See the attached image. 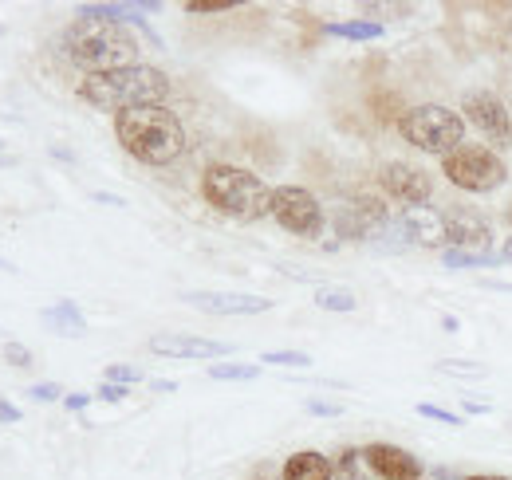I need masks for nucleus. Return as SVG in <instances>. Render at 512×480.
<instances>
[{
    "instance_id": "nucleus-6",
    "label": "nucleus",
    "mask_w": 512,
    "mask_h": 480,
    "mask_svg": "<svg viewBox=\"0 0 512 480\" xmlns=\"http://www.w3.org/2000/svg\"><path fill=\"white\" fill-rule=\"evenodd\" d=\"M442 174L465 193H493L509 181V166L501 154L485 146H457L453 154L442 158Z\"/></svg>"
},
{
    "instance_id": "nucleus-42",
    "label": "nucleus",
    "mask_w": 512,
    "mask_h": 480,
    "mask_svg": "<svg viewBox=\"0 0 512 480\" xmlns=\"http://www.w3.org/2000/svg\"><path fill=\"white\" fill-rule=\"evenodd\" d=\"M0 272H16V264H8V260H0Z\"/></svg>"
},
{
    "instance_id": "nucleus-26",
    "label": "nucleus",
    "mask_w": 512,
    "mask_h": 480,
    "mask_svg": "<svg viewBox=\"0 0 512 480\" xmlns=\"http://www.w3.org/2000/svg\"><path fill=\"white\" fill-rule=\"evenodd\" d=\"M260 362L264 366H312V355H304V351H268Z\"/></svg>"
},
{
    "instance_id": "nucleus-2",
    "label": "nucleus",
    "mask_w": 512,
    "mask_h": 480,
    "mask_svg": "<svg viewBox=\"0 0 512 480\" xmlns=\"http://www.w3.org/2000/svg\"><path fill=\"white\" fill-rule=\"evenodd\" d=\"M115 134H119V146L142 166H170L186 150V126L166 107H142V111L115 115Z\"/></svg>"
},
{
    "instance_id": "nucleus-18",
    "label": "nucleus",
    "mask_w": 512,
    "mask_h": 480,
    "mask_svg": "<svg viewBox=\"0 0 512 480\" xmlns=\"http://www.w3.org/2000/svg\"><path fill=\"white\" fill-rule=\"evenodd\" d=\"M40 319H44V327H52V331L64 335V339H79V335L87 331L83 311H79L71 300H60V303H52V307H44Z\"/></svg>"
},
{
    "instance_id": "nucleus-11",
    "label": "nucleus",
    "mask_w": 512,
    "mask_h": 480,
    "mask_svg": "<svg viewBox=\"0 0 512 480\" xmlns=\"http://www.w3.org/2000/svg\"><path fill=\"white\" fill-rule=\"evenodd\" d=\"M182 303H190L205 315H264L272 311L268 296H249V292H213V288H197L182 292Z\"/></svg>"
},
{
    "instance_id": "nucleus-17",
    "label": "nucleus",
    "mask_w": 512,
    "mask_h": 480,
    "mask_svg": "<svg viewBox=\"0 0 512 480\" xmlns=\"http://www.w3.org/2000/svg\"><path fill=\"white\" fill-rule=\"evenodd\" d=\"M280 477L284 480H335V465H331L323 453H316V449H300V453H292V457L284 461Z\"/></svg>"
},
{
    "instance_id": "nucleus-47",
    "label": "nucleus",
    "mask_w": 512,
    "mask_h": 480,
    "mask_svg": "<svg viewBox=\"0 0 512 480\" xmlns=\"http://www.w3.org/2000/svg\"><path fill=\"white\" fill-rule=\"evenodd\" d=\"M418 480H426V477H418Z\"/></svg>"
},
{
    "instance_id": "nucleus-4",
    "label": "nucleus",
    "mask_w": 512,
    "mask_h": 480,
    "mask_svg": "<svg viewBox=\"0 0 512 480\" xmlns=\"http://www.w3.org/2000/svg\"><path fill=\"white\" fill-rule=\"evenodd\" d=\"M201 197L229 221H260L272 213V189L256 178L253 170H241V166H209L201 174Z\"/></svg>"
},
{
    "instance_id": "nucleus-16",
    "label": "nucleus",
    "mask_w": 512,
    "mask_h": 480,
    "mask_svg": "<svg viewBox=\"0 0 512 480\" xmlns=\"http://www.w3.org/2000/svg\"><path fill=\"white\" fill-rule=\"evenodd\" d=\"M158 0H142V4H79L75 16L79 20H107V24H146V12H158Z\"/></svg>"
},
{
    "instance_id": "nucleus-20",
    "label": "nucleus",
    "mask_w": 512,
    "mask_h": 480,
    "mask_svg": "<svg viewBox=\"0 0 512 480\" xmlns=\"http://www.w3.org/2000/svg\"><path fill=\"white\" fill-rule=\"evenodd\" d=\"M446 268H497V264H509L501 252H461V248H446L442 256Z\"/></svg>"
},
{
    "instance_id": "nucleus-41",
    "label": "nucleus",
    "mask_w": 512,
    "mask_h": 480,
    "mask_svg": "<svg viewBox=\"0 0 512 480\" xmlns=\"http://www.w3.org/2000/svg\"><path fill=\"white\" fill-rule=\"evenodd\" d=\"M505 48L512 52V20H509V28H505Z\"/></svg>"
},
{
    "instance_id": "nucleus-34",
    "label": "nucleus",
    "mask_w": 512,
    "mask_h": 480,
    "mask_svg": "<svg viewBox=\"0 0 512 480\" xmlns=\"http://www.w3.org/2000/svg\"><path fill=\"white\" fill-rule=\"evenodd\" d=\"M12 421H20V410H16L12 402L0 398V425H12Z\"/></svg>"
},
{
    "instance_id": "nucleus-33",
    "label": "nucleus",
    "mask_w": 512,
    "mask_h": 480,
    "mask_svg": "<svg viewBox=\"0 0 512 480\" xmlns=\"http://www.w3.org/2000/svg\"><path fill=\"white\" fill-rule=\"evenodd\" d=\"M64 406L71 410V414H79V410H87V406H91V394H67Z\"/></svg>"
},
{
    "instance_id": "nucleus-38",
    "label": "nucleus",
    "mask_w": 512,
    "mask_h": 480,
    "mask_svg": "<svg viewBox=\"0 0 512 480\" xmlns=\"http://www.w3.org/2000/svg\"><path fill=\"white\" fill-rule=\"evenodd\" d=\"M465 480H509V477H501V473H477V477H465Z\"/></svg>"
},
{
    "instance_id": "nucleus-44",
    "label": "nucleus",
    "mask_w": 512,
    "mask_h": 480,
    "mask_svg": "<svg viewBox=\"0 0 512 480\" xmlns=\"http://www.w3.org/2000/svg\"><path fill=\"white\" fill-rule=\"evenodd\" d=\"M0 154H4V138H0Z\"/></svg>"
},
{
    "instance_id": "nucleus-1",
    "label": "nucleus",
    "mask_w": 512,
    "mask_h": 480,
    "mask_svg": "<svg viewBox=\"0 0 512 480\" xmlns=\"http://www.w3.org/2000/svg\"><path fill=\"white\" fill-rule=\"evenodd\" d=\"M79 99L99 107V111H115V115L162 107L170 99V75L150 67V63H130V67H115V71L83 75Z\"/></svg>"
},
{
    "instance_id": "nucleus-35",
    "label": "nucleus",
    "mask_w": 512,
    "mask_h": 480,
    "mask_svg": "<svg viewBox=\"0 0 512 480\" xmlns=\"http://www.w3.org/2000/svg\"><path fill=\"white\" fill-rule=\"evenodd\" d=\"M95 201H99V205H115V209H123V205H127V201H123V197H115V193H95Z\"/></svg>"
},
{
    "instance_id": "nucleus-12",
    "label": "nucleus",
    "mask_w": 512,
    "mask_h": 480,
    "mask_svg": "<svg viewBox=\"0 0 512 480\" xmlns=\"http://www.w3.org/2000/svg\"><path fill=\"white\" fill-rule=\"evenodd\" d=\"M446 233L449 244L461 248V252H493V221L477 209H449L446 213Z\"/></svg>"
},
{
    "instance_id": "nucleus-10",
    "label": "nucleus",
    "mask_w": 512,
    "mask_h": 480,
    "mask_svg": "<svg viewBox=\"0 0 512 480\" xmlns=\"http://www.w3.org/2000/svg\"><path fill=\"white\" fill-rule=\"evenodd\" d=\"M379 185L402 205H430L434 197V178L414 162H386L379 170Z\"/></svg>"
},
{
    "instance_id": "nucleus-29",
    "label": "nucleus",
    "mask_w": 512,
    "mask_h": 480,
    "mask_svg": "<svg viewBox=\"0 0 512 480\" xmlns=\"http://www.w3.org/2000/svg\"><path fill=\"white\" fill-rule=\"evenodd\" d=\"M237 4L233 0H190L186 4V12H193V16H201V12H233Z\"/></svg>"
},
{
    "instance_id": "nucleus-27",
    "label": "nucleus",
    "mask_w": 512,
    "mask_h": 480,
    "mask_svg": "<svg viewBox=\"0 0 512 480\" xmlns=\"http://www.w3.org/2000/svg\"><path fill=\"white\" fill-rule=\"evenodd\" d=\"M28 398H36V402H64V386L60 382H36V386H28Z\"/></svg>"
},
{
    "instance_id": "nucleus-7",
    "label": "nucleus",
    "mask_w": 512,
    "mask_h": 480,
    "mask_svg": "<svg viewBox=\"0 0 512 480\" xmlns=\"http://www.w3.org/2000/svg\"><path fill=\"white\" fill-rule=\"evenodd\" d=\"M272 217H276V225L284 233L304 240H316L323 233V225H327L323 205L316 201V193L304 189V185H276L272 189Z\"/></svg>"
},
{
    "instance_id": "nucleus-37",
    "label": "nucleus",
    "mask_w": 512,
    "mask_h": 480,
    "mask_svg": "<svg viewBox=\"0 0 512 480\" xmlns=\"http://www.w3.org/2000/svg\"><path fill=\"white\" fill-rule=\"evenodd\" d=\"M430 480H465V477H457L453 469H434V473H430Z\"/></svg>"
},
{
    "instance_id": "nucleus-24",
    "label": "nucleus",
    "mask_w": 512,
    "mask_h": 480,
    "mask_svg": "<svg viewBox=\"0 0 512 480\" xmlns=\"http://www.w3.org/2000/svg\"><path fill=\"white\" fill-rule=\"evenodd\" d=\"M438 370H442V374H453V378H485V374H489L481 362H461V359H442Z\"/></svg>"
},
{
    "instance_id": "nucleus-30",
    "label": "nucleus",
    "mask_w": 512,
    "mask_h": 480,
    "mask_svg": "<svg viewBox=\"0 0 512 480\" xmlns=\"http://www.w3.org/2000/svg\"><path fill=\"white\" fill-rule=\"evenodd\" d=\"M304 410H308V414H316V418H339V414H343V406H339V402H323V398H308V402H304Z\"/></svg>"
},
{
    "instance_id": "nucleus-3",
    "label": "nucleus",
    "mask_w": 512,
    "mask_h": 480,
    "mask_svg": "<svg viewBox=\"0 0 512 480\" xmlns=\"http://www.w3.org/2000/svg\"><path fill=\"white\" fill-rule=\"evenodd\" d=\"M64 52L75 67H83L87 75L99 71H115L130 67L138 56V40L130 36L123 24H107V20H71L64 32Z\"/></svg>"
},
{
    "instance_id": "nucleus-15",
    "label": "nucleus",
    "mask_w": 512,
    "mask_h": 480,
    "mask_svg": "<svg viewBox=\"0 0 512 480\" xmlns=\"http://www.w3.org/2000/svg\"><path fill=\"white\" fill-rule=\"evenodd\" d=\"M363 457H367L371 473H379L383 480H418L422 477V461H418L410 449H402V445L375 441V445L363 449Z\"/></svg>"
},
{
    "instance_id": "nucleus-22",
    "label": "nucleus",
    "mask_w": 512,
    "mask_h": 480,
    "mask_svg": "<svg viewBox=\"0 0 512 480\" xmlns=\"http://www.w3.org/2000/svg\"><path fill=\"white\" fill-rule=\"evenodd\" d=\"M209 378L213 382H253L260 378V366L256 362H217V366H209Z\"/></svg>"
},
{
    "instance_id": "nucleus-25",
    "label": "nucleus",
    "mask_w": 512,
    "mask_h": 480,
    "mask_svg": "<svg viewBox=\"0 0 512 480\" xmlns=\"http://www.w3.org/2000/svg\"><path fill=\"white\" fill-rule=\"evenodd\" d=\"M146 374L138 370V366H127V362H115V366H107V374H103V382H115V386H134V382H142Z\"/></svg>"
},
{
    "instance_id": "nucleus-9",
    "label": "nucleus",
    "mask_w": 512,
    "mask_h": 480,
    "mask_svg": "<svg viewBox=\"0 0 512 480\" xmlns=\"http://www.w3.org/2000/svg\"><path fill=\"white\" fill-rule=\"evenodd\" d=\"M461 115H469V122L497 146H505L512 138V115L493 91H465L461 95Z\"/></svg>"
},
{
    "instance_id": "nucleus-28",
    "label": "nucleus",
    "mask_w": 512,
    "mask_h": 480,
    "mask_svg": "<svg viewBox=\"0 0 512 480\" xmlns=\"http://www.w3.org/2000/svg\"><path fill=\"white\" fill-rule=\"evenodd\" d=\"M4 359L12 362L16 370H28V366H32V351H28L24 343H4Z\"/></svg>"
},
{
    "instance_id": "nucleus-19",
    "label": "nucleus",
    "mask_w": 512,
    "mask_h": 480,
    "mask_svg": "<svg viewBox=\"0 0 512 480\" xmlns=\"http://www.w3.org/2000/svg\"><path fill=\"white\" fill-rule=\"evenodd\" d=\"M323 32L339 40H379L386 28L379 20H347V24H323Z\"/></svg>"
},
{
    "instance_id": "nucleus-31",
    "label": "nucleus",
    "mask_w": 512,
    "mask_h": 480,
    "mask_svg": "<svg viewBox=\"0 0 512 480\" xmlns=\"http://www.w3.org/2000/svg\"><path fill=\"white\" fill-rule=\"evenodd\" d=\"M418 414L430 421H446V425H461V418L457 414H449V410H442V406H430V402H418Z\"/></svg>"
},
{
    "instance_id": "nucleus-43",
    "label": "nucleus",
    "mask_w": 512,
    "mask_h": 480,
    "mask_svg": "<svg viewBox=\"0 0 512 480\" xmlns=\"http://www.w3.org/2000/svg\"><path fill=\"white\" fill-rule=\"evenodd\" d=\"M8 166H12V158H8V154H0V170H8Z\"/></svg>"
},
{
    "instance_id": "nucleus-36",
    "label": "nucleus",
    "mask_w": 512,
    "mask_h": 480,
    "mask_svg": "<svg viewBox=\"0 0 512 480\" xmlns=\"http://www.w3.org/2000/svg\"><path fill=\"white\" fill-rule=\"evenodd\" d=\"M150 386H154L158 394H174V390H178V382H170V378H158V382H150Z\"/></svg>"
},
{
    "instance_id": "nucleus-21",
    "label": "nucleus",
    "mask_w": 512,
    "mask_h": 480,
    "mask_svg": "<svg viewBox=\"0 0 512 480\" xmlns=\"http://www.w3.org/2000/svg\"><path fill=\"white\" fill-rule=\"evenodd\" d=\"M331 465H335V477L339 480H367V473H371L363 449H343L339 461H331Z\"/></svg>"
},
{
    "instance_id": "nucleus-23",
    "label": "nucleus",
    "mask_w": 512,
    "mask_h": 480,
    "mask_svg": "<svg viewBox=\"0 0 512 480\" xmlns=\"http://www.w3.org/2000/svg\"><path fill=\"white\" fill-rule=\"evenodd\" d=\"M316 307H323V311H339V315H351V311L359 307V300H355L347 288H320V292H316Z\"/></svg>"
},
{
    "instance_id": "nucleus-14",
    "label": "nucleus",
    "mask_w": 512,
    "mask_h": 480,
    "mask_svg": "<svg viewBox=\"0 0 512 480\" xmlns=\"http://www.w3.org/2000/svg\"><path fill=\"white\" fill-rule=\"evenodd\" d=\"M150 355L158 359H225L233 347L229 343H217V339H201V335H154L150 343Z\"/></svg>"
},
{
    "instance_id": "nucleus-32",
    "label": "nucleus",
    "mask_w": 512,
    "mask_h": 480,
    "mask_svg": "<svg viewBox=\"0 0 512 480\" xmlns=\"http://www.w3.org/2000/svg\"><path fill=\"white\" fill-rule=\"evenodd\" d=\"M130 394V386H115V382H103L99 390H95V398H103V402H123Z\"/></svg>"
},
{
    "instance_id": "nucleus-46",
    "label": "nucleus",
    "mask_w": 512,
    "mask_h": 480,
    "mask_svg": "<svg viewBox=\"0 0 512 480\" xmlns=\"http://www.w3.org/2000/svg\"><path fill=\"white\" fill-rule=\"evenodd\" d=\"M509 221H512V205H509Z\"/></svg>"
},
{
    "instance_id": "nucleus-45",
    "label": "nucleus",
    "mask_w": 512,
    "mask_h": 480,
    "mask_svg": "<svg viewBox=\"0 0 512 480\" xmlns=\"http://www.w3.org/2000/svg\"><path fill=\"white\" fill-rule=\"evenodd\" d=\"M0 36H4V24H0Z\"/></svg>"
},
{
    "instance_id": "nucleus-39",
    "label": "nucleus",
    "mask_w": 512,
    "mask_h": 480,
    "mask_svg": "<svg viewBox=\"0 0 512 480\" xmlns=\"http://www.w3.org/2000/svg\"><path fill=\"white\" fill-rule=\"evenodd\" d=\"M256 480H284V477H276V473H268V469H260V473H256Z\"/></svg>"
},
{
    "instance_id": "nucleus-8",
    "label": "nucleus",
    "mask_w": 512,
    "mask_h": 480,
    "mask_svg": "<svg viewBox=\"0 0 512 480\" xmlns=\"http://www.w3.org/2000/svg\"><path fill=\"white\" fill-rule=\"evenodd\" d=\"M331 229H335L339 240H375L390 229V209H386V201H379V197L359 193V197L335 205Z\"/></svg>"
},
{
    "instance_id": "nucleus-40",
    "label": "nucleus",
    "mask_w": 512,
    "mask_h": 480,
    "mask_svg": "<svg viewBox=\"0 0 512 480\" xmlns=\"http://www.w3.org/2000/svg\"><path fill=\"white\" fill-rule=\"evenodd\" d=\"M501 256H505V260H509V264H512V237L505 240V248H501Z\"/></svg>"
},
{
    "instance_id": "nucleus-13",
    "label": "nucleus",
    "mask_w": 512,
    "mask_h": 480,
    "mask_svg": "<svg viewBox=\"0 0 512 480\" xmlns=\"http://www.w3.org/2000/svg\"><path fill=\"white\" fill-rule=\"evenodd\" d=\"M398 229H402V240L418 244V248H442L449 244L446 233V213L430 209V205H410L398 213Z\"/></svg>"
},
{
    "instance_id": "nucleus-5",
    "label": "nucleus",
    "mask_w": 512,
    "mask_h": 480,
    "mask_svg": "<svg viewBox=\"0 0 512 480\" xmlns=\"http://www.w3.org/2000/svg\"><path fill=\"white\" fill-rule=\"evenodd\" d=\"M398 134L426 150V154H453L457 146H465V119L449 107H438V103H422V107H410L402 119H398Z\"/></svg>"
}]
</instances>
